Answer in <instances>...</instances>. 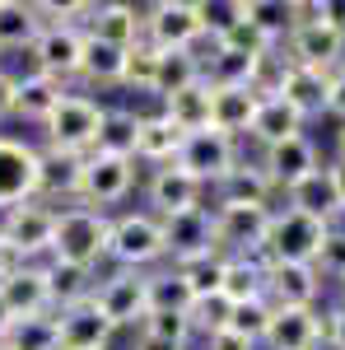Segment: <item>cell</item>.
<instances>
[{
  "label": "cell",
  "mask_w": 345,
  "mask_h": 350,
  "mask_svg": "<svg viewBox=\"0 0 345 350\" xmlns=\"http://www.w3.org/2000/svg\"><path fill=\"white\" fill-rule=\"evenodd\" d=\"M0 350H5V346H0Z\"/></svg>",
  "instance_id": "obj_58"
},
{
  "label": "cell",
  "mask_w": 345,
  "mask_h": 350,
  "mask_svg": "<svg viewBox=\"0 0 345 350\" xmlns=\"http://www.w3.org/2000/svg\"><path fill=\"white\" fill-rule=\"evenodd\" d=\"M327 295V280L318 267H303V262H266V299L275 308H322Z\"/></svg>",
  "instance_id": "obj_17"
},
{
  "label": "cell",
  "mask_w": 345,
  "mask_h": 350,
  "mask_svg": "<svg viewBox=\"0 0 345 350\" xmlns=\"http://www.w3.org/2000/svg\"><path fill=\"white\" fill-rule=\"evenodd\" d=\"M0 299L10 304V313L24 323V318H52V285H47V262H19L0 280Z\"/></svg>",
  "instance_id": "obj_18"
},
{
  "label": "cell",
  "mask_w": 345,
  "mask_h": 350,
  "mask_svg": "<svg viewBox=\"0 0 345 350\" xmlns=\"http://www.w3.org/2000/svg\"><path fill=\"white\" fill-rule=\"evenodd\" d=\"M42 28H47L42 5H33V0H0V52H33Z\"/></svg>",
  "instance_id": "obj_27"
},
{
  "label": "cell",
  "mask_w": 345,
  "mask_h": 350,
  "mask_svg": "<svg viewBox=\"0 0 345 350\" xmlns=\"http://www.w3.org/2000/svg\"><path fill=\"white\" fill-rule=\"evenodd\" d=\"M327 117L331 122H345V66L331 75V94H327Z\"/></svg>",
  "instance_id": "obj_49"
},
{
  "label": "cell",
  "mask_w": 345,
  "mask_h": 350,
  "mask_svg": "<svg viewBox=\"0 0 345 350\" xmlns=\"http://www.w3.org/2000/svg\"><path fill=\"white\" fill-rule=\"evenodd\" d=\"M243 163V150L238 140H229L224 131H215V126H206V131H191L182 140V154H178V168H187L196 183L206 191H215L234 168Z\"/></svg>",
  "instance_id": "obj_11"
},
{
  "label": "cell",
  "mask_w": 345,
  "mask_h": 350,
  "mask_svg": "<svg viewBox=\"0 0 345 350\" xmlns=\"http://www.w3.org/2000/svg\"><path fill=\"white\" fill-rule=\"evenodd\" d=\"M331 159L345 163V122H336V131H331Z\"/></svg>",
  "instance_id": "obj_54"
},
{
  "label": "cell",
  "mask_w": 345,
  "mask_h": 350,
  "mask_svg": "<svg viewBox=\"0 0 345 350\" xmlns=\"http://www.w3.org/2000/svg\"><path fill=\"white\" fill-rule=\"evenodd\" d=\"M262 98H266V89H210V126L224 131L229 140L252 135Z\"/></svg>",
  "instance_id": "obj_24"
},
{
  "label": "cell",
  "mask_w": 345,
  "mask_h": 350,
  "mask_svg": "<svg viewBox=\"0 0 345 350\" xmlns=\"http://www.w3.org/2000/svg\"><path fill=\"white\" fill-rule=\"evenodd\" d=\"M126 47H112L103 38L84 33V56H80V84L89 89H112V84L126 80Z\"/></svg>",
  "instance_id": "obj_30"
},
{
  "label": "cell",
  "mask_w": 345,
  "mask_h": 350,
  "mask_svg": "<svg viewBox=\"0 0 345 350\" xmlns=\"http://www.w3.org/2000/svg\"><path fill=\"white\" fill-rule=\"evenodd\" d=\"M80 56H84V28L70 24V19H47L42 38L28 52V70H38V75L70 89L80 80Z\"/></svg>",
  "instance_id": "obj_8"
},
{
  "label": "cell",
  "mask_w": 345,
  "mask_h": 350,
  "mask_svg": "<svg viewBox=\"0 0 345 350\" xmlns=\"http://www.w3.org/2000/svg\"><path fill=\"white\" fill-rule=\"evenodd\" d=\"M107 262L122 271H159L168 267V243H163V219L150 211H122L112 215L107 234Z\"/></svg>",
  "instance_id": "obj_1"
},
{
  "label": "cell",
  "mask_w": 345,
  "mask_h": 350,
  "mask_svg": "<svg viewBox=\"0 0 345 350\" xmlns=\"http://www.w3.org/2000/svg\"><path fill=\"white\" fill-rule=\"evenodd\" d=\"M285 61L294 66H308V70H322V75H336L345 66V33L331 28L327 19H313L303 5H299V24L285 38Z\"/></svg>",
  "instance_id": "obj_10"
},
{
  "label": "cell",
  "mask_w": 345,
  "mask_h": 350,
  "mask_svg": "<svg viewBox=\"0 0 345 350\" xmlns=\"http://www.w3.org/2000/svg\"><path fill=\"white\" fill-rule=\"evenodd\" d=\"M56 336H61V350H112L117 327L103 318V308L94 299H84L56 313Z\"/></svg>",
  "instance_id": "obj_20"
},
{
  "label": "cell",
  "mask_w": 345,
  "mask_h": 350,
  "mask_svg": "<svg viewBox=\"0 0 345 350\" xmlns=\"http://www.w3.org/2000/svg\"><path fill=\"white\" fill-rule=\"evenodd\" d=\"M84 33H94V38H103L112 47L131 52L135 42H145V5H122V0L94 5L89 19H84Z\"/></svg>",
  "instance_id": "obj_23"
},
{
  "label": "cell",
  "mask_w": 345,
  "mask_h": 350,
  "mask_svg": "<svg viewBox=\"0 0 345 350\" xmlns=\"http://www.w3.org/2000/svg\"><path fill=\"white\" fill-rule=\"evenodd\" d=\"M10 112H14V75L0 66V122H10Z\"/></svg>",
  "instance_id": "obj_51"
},
{
  "label": "cell",
  "mask_w": 345,
  "mask_h": 350,
  "mask_svg": "<svg viewBox=\"0 0 345 350\" xmlns=\"http://www.w3.org/2000/svg\"><path fill=\"white\" fill-rule=\"evenodd\" d=\"M187 323H191V332H196L201 341L215 336V332H224V323H229V299H224V295L196 299V304H191V313H187Z\"/></svg>",
  "instance_id": "obj_43"
},
{
  "label": "cell",
  "mask_w": 345,
  "mask_h": 350,
  "mask_svg": "<svg viewBox=\"0 0 345 350\" xmlns=\"http://www.w3.org/2000/svg\"><path fill=\"white\" fill-rule=\"evenodd\" d=\"M131 350H187V346H173V341H159V336H145V332H135Z\"/></svg>",
  "instance_id": "obj_52"
},
{
  "label": "cell",
  "mask_w": 345,
  "mask_h": 350,
  "mask_svg": "<svg viewBox=\"0 0 345 350\" xmlns=\"http://www.w3.org/2000/svg\"><path fill=\"white\" fill-rule=\"evenodd\" d=\"M182 140H187V131H178L159 108H154V112H140L135 163H145V168H168V163H178V154H182Z\"/></svg>",
  "instance_id": "obj_25"
},
{
  "label": "cell",
  "mask_w": 345,
  "mask_h": 350,
  "mask_svg": "<svg viewBox=\"0 0 345 350\" xmlns=\"http://www.w3.org/2000/svg\"><path fill=\"white\" fill-rule=\"evenodd\" d=\"M14 323H19V318H14V313H10V304L0 299V346H5V336L14 332Z\"/></svg>",
  "instance_id": "obj_53"
},
{
  "label": "cell",
  "mask_w": 345,
  "mask_h": 350,
  "mask_svg": "<svg viewBox=\"0 0 345 350\" xmlns=\"http://www.w3.org/2000/svg\"><path fill=\"white\" fill-rule=\"evenodd\" d=\"M318 271H322V280H345V224H331V234L322 243Z\"/></svg>",
  "instance_id": "obj_46"
},
{
  "label": "cell",
  "mask_w": 345,
  "mask_h": 350,
  "mask_svg": "<svg viewBox=\"0 0 345 350\" xmlns=\"http://www.w3.org/2000/svg\"><path fill=\"white\" fill-rule=\"evenodd\" d=\"M275 206H215V239L224 257H262Z\"/></svg>",
  "instance_id": "obj_14"
},
{
  "label": "cell",
  "mask_w": 345,
  "mask_h": 350,
  "mask_svg": "<svg viewBox=\"0 0 345 350\" xmlns=\"http://www.w3.org/2000/svg\"><path fill=\"white\" fill-rule=\"evenodd\" d=\"M215 206H275V187L262 173L257 159H243L219 187H215Z\"/></svg>",
  "instance_id": "obj_29"
},
{
  "label": "cell",
  "mask_w": 345,
  "mask_h": 350,
  "mask_svg": "<svg viewBox=\"0 0 345 350\" xmlns=\"http://www.w3.org/2000/svg\"><path fill=\"white\" fill-rule=\"evenodd\" d=\"M243 19L262 28L275 47H285V38L299 24V0H243Z\"/></svg>",
  "instance_id": "obj_34"
},
{
  "label": "cell",
  "mask_w": 345,
  "mask_h": 350,
  "mask_svg": "<svg viewBox=\"0 0 345 350\" xmlns=\"http://www.w3.org/2000/svg\"><path fill=\"white\" fill-rule=\"evenodd\" d=\"M219 295L229 304H252V299H266V262L262 257H229V271H224V290Z\"/></svg>",
  "instance_id": "obj_38"
},
{
  "label": "cell",
  "mask_w": 345,
  "mask_h": 350,
  "mask_svg": "<svg viewBox=\"0 0 345 350\" xmlns=\"http://www.w3.org/2000/svg\"><path fill=\"white\" fill-rule=\"evenodd\" d=\"M327 168H331V178H336V191H341V206H345V163H341V159H331Z\"/></svg>",
  "instance_id": "obj_56"
},
{
  "label": "cell",
  "mask_w": 345,
  "mask_h": 350,
  "mask_svg": "<svg viewBox=\"0 0 345 350\" xmlns=\"http://www.w3.org/2000/svg\"><path fill=\"white\" fill-rule=\"evenodd\" d=\"M187 280V290L196 299H210L224 290V271H229V257L224 252H201V257H187V262H168Z\"/></svg>",
  "instance_id": "obj_37"
},
{
  "label": "cell",
  "mask_w": 345,
  "mask_h": 350,
  "mask_svg": "<svg viewBox=\"0 0 345 350\" xmlns=\"http://www.w3.org/2000/svg\"><path fill=\"white\" fill-rule=\"evenodd\" d=\"M47 285H52V304H56V313H61V308H70V304L94 299L98 271L70 267V262H47Z\"/></svg>",
  "instance_id": "obj_36"
},
{
  "label": "cell",
  "mask_w": 345,
  "mask_h": 350,
  "mask_svg": "<svg viewBox=\"0 0 345 350\" xmlns=\"http://www.w3.org/2000/svg\"><path fill=\"white\" fill-rule=\"evenodd\" d=\"M262 350H327V341H322V308H275Z\"/></svg>",
  "instance_id": "obj_21"
},
{
  "label": "cell",
  "mask_w": 345,
  "mask_h": 350,
  "mask_svg": "<svg viewBox=\"0 0 345 350\" xmlns=\"http://www.w3.org/2000/svg\"><path fill=\"white\" fill-rule=\"evenodd\" d=\"M107 103H98L84 89H66L56 98L52 117L42 122V150H66V154H94L98 126H103Z\"/></svg>",
  "instance_id": "obj_3"
},
{
  "label": "cell",
  "mask_w": 345,
  "mask_h": 350,
  "mask_svg": "<svg viewBox=\"0 0 345 350\" xmlns=\"http://www.w3.org/2000/svg\"><path fill=\"white\" fill-rule=\"evenodd\" d=\"M303 10H308L313 19H327L331 28H341V33H345V0H308Z\"/></svg>",
  "instance_id": "obj_48"
},
{
  "label": "cell",
  "mask_w": 345,
  "mask_h": 350,
  "mask_svg": "<svg viewBox=\"0 0 345 350\" xmlns=\"http://www.w3.org/2000/svg\"><path fill=\"white\" fill-rule=\"evenodd\" d=\"M196 14H201L206 42H219V38L243 19V0H196Z\"/></svg>",
  "instance_id": "obj_42"
},
{
  "label": "cell",
  "mask_w": 345,
  "mask_h": 350,
  "mask_svg": "<svg viewBox=\"0 0 345 350\" xmlns=\"http://www.w3.org/2000/svg\"><path fill=\"white\" fill-rule=\"evenodd\" d=\"M94 304L103 308V318L117 332H126V327L140 332V323L150 318V275L145 271H122V267L103 271L98 285H94Z\"/></svg>",
  "instance_id": "obj_6"
},
{
  "label": "cell",
  "mask_w": 345,
  "mask_h": 350,
  "mask_svg": "<svg viewBox=\"0 0 345 350\" xmlns=\"http://www.w3.org/2000/svg\"><path fill=\"white\" fill-rule=\"evenodd\" d=\"M135 135H140V112L126 103H107L103 126H98V154H117V159H135Z\"/></svg>",
  "instance_id": "obj_33"
},
{
  "label": "cell",
  "mask_w": 345,
  "mask_h": 350,
  "mask_svg": "<svg viewBox=\"0 0 345 350\" xmlns=\"http://www.w3.org/2000/svg\"><path fill=\"white\" fill-rule=\"evenodd\" d=\"M285 206L299 211V215H308V219H322V224H345L341 191H336V178H331L327 163H322L318 173H308L299 187L285 191Z\"/></svg>",
  "instance_id": "obj_22"
},
{
  "label": "cell",
  "mask_w": 345,
  "mask_h": 350,
  "mask_svg": "<svg viewBox=\"0 0 345 350\" xmlns=\"http://www.w3.org/2000/svg\"><path fill=\"white\" fill-rule=\"evenodd\" d=\"M107 234H112V215H107V211L61 206V211H56L52 262H70V267L98 271L107 262Z\"/></svg>",
  "instance_id": "obj_2"
},
{
  "label": "cell",
  "mask_w": 345,
  "mask_h": 350,
  "mask_svg": "<svg viewBox=\"0 0 345 350\" xmlns=\"http://www.w3.org/2000/svg\"><path fill=\"white\" fill-rule=\"evenodd\" d=\"M322 341H327V350H345V299H336L322 313Z\"/></svg>",
  "instance_id": "obj_47"
},
{
  "label": "cell",
  "mask_w": 345,
  "mask_h": 350,
  "mask_svg": "<svg viewBox=\"0 0 345 350\" xmlns=\"http://www.w3.org/2000/svg\"><path fill=\"white\" fill-rule=\"evenodd\" d=\"M145 42L154 52H196L206 42L196 0H159V5H145Z\"/></svg>",
  "instance_id": "obj_12"
},
{
  "label": "cell",
  "mask_w": 345,
  "mask_h": 350,
  "mask_svg": "<svg viewBox=\"0 0 345 350\" xmlns=\"http://www.w3.org/2000/svg\"><path fill=\"white\" fill-rule=\"evenodd\" d=\"M196 295L187 290V280L173 267L150 271V313H191Z\"/></svg>",
  "instance_id": "obj_39"
},
{
  "label": "cell",
  "mask_w": 345,
  "mask_h": 350,
  "mask_svg": "<svg viewBox=\"0 0 345 350\" xmlns=\"http://www.w3.org/2000/svg\"><path fill=\"white\" fill-rule=\"evenodd\" d=\"M336 290H341V299H345V280H336Z\"/></svg>",
  "instance_id": "obj_57"
},
{
  "label": "cell",
  "mask_w": 345,
  "mask_h": 350,
  "mask_svg": "<svg viewBox=\"0 0 345 350\" xmlns=\"http://www.w3.org/2000/svg\"><path fill=\"white\" fill-rule=\"evenodd\" d=\"M28 201H42V145L0 135V215Z\"/></svg>",
  "instance_id": "obj_5"
},
{
  "label": "cell",
  "mask_w": 345,
  "mask_h": 350,
  "mask_svg": "<svg viewBox=\"0 0 345 350\" xmlns=\"http://www.w3.org/2000/svg\"><path fill=\"white\" fill-rule=\"evenodd\" d=\"M257 163H262L266 178H271L275 196H285V191L299 187L308 173H318V168H322V150H318V140H313V135H294V140H285V145L262 150Z\"/></svg>",
  "instance_id": "obj_16"
},
{
  "label": "cell",
  "mask_w": 345,
  "mask_h": 350,
  "mask_svg": "<svg viewBox=\"0 0 345 350\" xmlns=\"http://www.w3.org/2000/svg\"><path fill=\"white\" fill-rule=\"evenodd\" d=\"M201 80H206L201 47H196V52H159L150 98H154V103H163V98H173V94H182V89H191V84H201Z\"/></svg>",
  "instance_id": "obj_32"
},
{
  "label": "cell",
  "mask_w": 345,
  "mask_h": 350,
  "mask_svg": "<svg viewBox=\"0 0 345 350\" xmlns=\"http://www.w3.org/2000/svg\"><path fill=\"white\" fill-rule=\"evenodd\" d=\"M327 234H331V224L299 215V211H290V206H275L271 229H266V243H262V262H271V267H275V262H303V267H318Z\"/></svg>",
  "instance_id": "obj_4"
},
{
  "label": "cell",
  "mask_w": 345,
  "mask_h": 350,
  "mask_svg": "<svg viewBox=\"0 0 345 350\" xmlns=\"http://www.w3.org/2000/svg\"><path fill=\"white\" fill-rule=\"evenodd\" d=\"M14 267H19V257H14V252L5 247V239H0V280H5V275H10Z\"/></svg>",
  "instance_id": "obj_55"
},
{
  "label": "cell",
  "mask_w": 345,
  "mask_h": 350,
  "mask_svg": "<svg viewBox=\"0 0 345 350\" xmlns=\"http://www.w3.org/2000/svg\"><path fill=\"white\" fill-rule=\"evenodd\" d=\"M0 239L19 262H52L56 243V206L47 201H28L0 215Z\"/></svg>",
  "instance_id": "obj_7"
},
{
  "label": "cell",
  "mask_w": 345,
  "mask_h": 350,
  "mask_svg": "<svg viewBox=\"0 0 345 350\" xmlns=\"http://www.w3.org/2000/svg\"><path fill=\"white\" fill-rule=\"evenodd\" d=\"M196 206H206V187L178 168V163H168V168H150V178H145V211L150 215H182V211H196Z\"/></svg>",
  "instance_id": "obj_15"
},
{
  "label": "cell",
  "mask_w": 345,
  "mask_h": 350,
  "mask_svg": "<svg viewBox=\"0 0 345 350\" xmlns=\"http://www.w3.org/2000/svg\"><path fill=\"white\" fill-rule=\"evenodd\" d=\"M0 56H5V52H0Z\"/></svg>",
  "instance_id": "obj_59"
},
{
  "label": "cell",
  "mask_w": 345,
  "mask_h": 350,
  "mask_svg": "<svg viewBox=\"0 0 345 350\" xmlns=\"http://www.w3.org/2000/svg\"><path fill=\"white\" fill-rule=\"evenodd\" d=\"M80 168L84 154H66V150H42V201L47 206H75L80 196Z\"/></svg>",
  "instance_id": "obj_31"
},
{
  "label": "cell",
  "mask_w": 345,
  "mask_h": 350,
  "mask_svg": "<svg viewBox=\"0 0 345 350\" xmlns=\"http://www.w3.org/2000/svg\"><path fill=\"white\" fill-rule=\"evenodd\" d=\"M163 243H168V262H187V257H201V252H219L215 239V206H196L182 215L163 219Z\"/></svg>",
  "instance_id": "obj_19"
},
{
  "label": "cell",
  "mask_w": 345,
  "mask_h": 350,
  "mask_svg": "<svg viewBox=\"0 0 345 350\" xmlns=\"http://www.w3.org/2000/svg\"><path fill=\"white\" fill-rule=\"evenodd\" d=\"M294 135H308V122H303L280 94H266L247 140H257V150H271V145H285V140H294Z\"/></svg>",
  "instance_id": "obj_28"
},
{
  "label": "cell",
  "mask_w": 345,
  "mask_h": 350,
  "mask_svg": "<svg viewBox=\"0 0 345 350\" xmlns=\"http://www.w3.org/2000/svg\"><path fill=\"white\" fill-rule=\"evenodd\" d=\"M159 112L178 126V131H206L210 126V84H191V89H182V94H173V98H163Z\"/></svg>",
  "instance_id": "obj_35"
},
{
  "label": "cell",
  "mask_w": 345,
  "mask_h": 350,
  "mask_svg": "<svg viewBox=\"0 0 345 350\" xmlns=\"http://www.w3.org/2000/svg\"><path fill=\"white\" fill-rule=\"evenodd\" d=\"M266 94H280L303 122H318V117H327L331 75H322V70H308V66H294V61H285V56H275L271 80H266Z\"/></svg>",
  "instance_id": "obj_13"
},
{
  "label": "cell",
  "mask_w": 345,
  "mask_h": 350,
  "mask_svg": "<svg viewBox=\"0 0 345 350\" xmlns=\"http://www.w3.org/2000/svg\"><path fill=\"white\" fill-rule=\"evenodd\" d=\"M271 299H252V304H229V323L224 332H234L243 341H252V346H262L266 341V327H271Z\"/></svg>",
  "instance_id": "obj_40"
},
{
  "label": "cell",
  "mask_w": 345,
  "mask_h": 350,
  "mask_svg": "<svg viewBox=\"0 0 345 350\" xmlns=\"http://www.w3.org/2000/svg\"><path fill=\"white\" fill-rule=\"evenodd\" d=\"M154 61H159V52L150 47V42H135L131 56H126V89H135V94H150L154 89Z\"/></svg>",
  "instance_id": "obj_45"
},
{
  "label": "cell",
  "mask_w": 345,
  "mask_h": 350,
  "mask_svg": "<svg viewBox=\"0 0 345 350\" xmlns=\"http://www.w3.org/2000/svg\"><path fill=\"white\" fill-rule=\"evenodd\" d=\"M135 159H117V154H84V168H80V196L75 206H89V211H107L122 206L126 196L135 191Z\"/></svg>",
  "instance_id": "obj_9"
},
{
  "label": "cell",
  "mask_w": 345,
  "mask_h": 350,
  "mask_svg": "<svg viewBox=\"0 0 345 350\" xmlns=\"http://www.w3.org/2000/svg\"><path fill=\"white\" fill-rule=\"evenodd\" d=\"M61 94H66V84L47 80V75H38V70H24V75H14V112H10V117L42 131V122L52 117Z\"/></svg>",
  "instance_id": "obj_26"
},
{
  "label": "cell",
  "mask_w": 345,
  "mask_h": 350,
  "mask_svg": "<svg viewBox=\"0 0 345 350\" xmlns=\"http://www.w3.org/2000/svg\"><path fill=\"white\" fill-rule=\"evenodd\" d=\"M140 332H145V336H159V341H173V346H187V350H191V341H196L187 313H150V318L140 323Z\"/></svg>",
  "instance_id": "obj_44"
},
{
  "label": "cell",
  "mask_w": 345,
  "mask_h": 350,
  "mask_svg": "<svg viewBox=\"0 0 345 350\" xmlns=\"http://www.w3.org/2000/svg\"><path fill=\"white\" fill-rule=\"evenodd\" d=\"M201 346L206 350H262V346H252V341H243V336H234V332H215V336H206Z\"/></svg>",
  "instance_id": "obj_50"
},
{
  "label": "cell",
  "mask_w": 345,
  "mask_h": 350,
  "mask_svg": "<svg viewBox=\"0 0 345 350\" xmlns=\"http://www.w3.org/2000/svg\"><path fill=\"white\" fill-rule=\"evenodd\" d=\"M5 350H61L56 313L52 318H24V323H14V332L5 336Z\"/></svg>",
  "instance_id": "obj_41"
}]
</instances>
